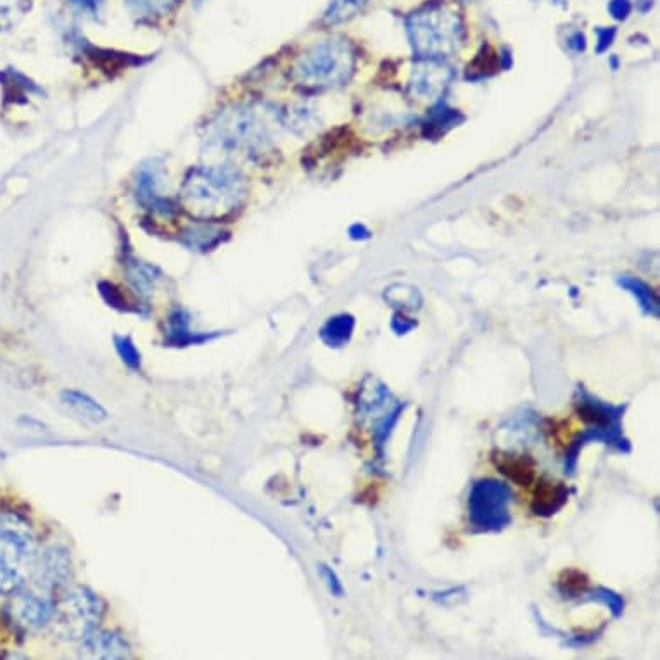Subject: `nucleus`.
I'll return each instance as SVG.
<instances>
[{"instance_id":"obj_10","label":"nucleus","mask_w":660,"mask_h":660,"mask_svg":"<svg viewBox=\"0 0 660 660\" xmlns=\"http://www.w3.org/2000/svg\"><path fill=\"white\" fill-rule=\"evenodd\" d=\"M493 463L495 468L509 477L512 483L527 488L536 480L535 460H531L527 454L503 453V451H495L493 453Z\"/></svg>"},{"instance_id":"obj_1","label":"nucleus","mask_w":660,"mask_h":660,"mask_svg":"<svg viewBox=\"0 0 660 660\" xmlns=\"http://www.w3.org/2000/svg\"><path fill=\"white\" fill-rule=\"evenodd\" d=\"M248 198V182L239 170L227 164L199 166L187 173L182 202L190 215L216 220L239 210Z\"/></svg>"},{"instance_id":"obj_14","label":"nucleus","mask_w":660,"mask_h":660,"mask_svg":"<svg viewBox=\"0 0 660 660\" xmlns=\"http://www.w3.org/2000/svg\"><path fill=\"white\" fill-rule=\"evenodd\" d=\"M354 320L353 316L339 315L328 320L327 324L322 328V339L333 348H341L343 345L349 341L351 333H353Z\"/></svg>"},{"instance_id":"obj_6","label":"nucleus","mask_w":660,"mask_h":660,"mask_svg":"<svg viewBox=\"0 0 660 660\" xmlns=\"http://www.w3.org/2000/svg\"><path fill=\"white\" fill-rule=\"evenodd\" d=\"M161 182H163L161 164H158L157 161L144 163L137 172V178H135V198H137L140 207L146 208V210L170 216L175 208H173L170 199L161 196Z\"/></svg>"},{"instance_id":"obj_23","label":"nucleus","mask_w":660,"mask_h":660,"mask_svg":"<svg viewBox=\"0 0 660 660\" xmlns=\"http://www.w3.org/2000/svg\"><path fill=\"white\" fill-rule=\"evenodd\" d=\"M116 348H119L120 354L128 365L134 366V369L139 366V353H137V349L132 345L128 337H116Z\"/></svg>"},{"instance_id":"obj_17","label":"nucleus","mask_w":660,"mask_h":660,"mask_svg":"<svg viewBox=\"0 0 660 660\" xmlns=\"http://www.w3.org/2000/svg\"><path fill=\"white\" fill-rule=\"evenodd\" d=\"M369 0H333V4L325 13L324 22L327 25H339V23L349 22L351 17L362 13Z\"/></svg>"},{"instance_id":"obj_18","label":"nucleus","mask_w":660,"mask_h":660,"mask_svg":"<svg viewBox=\"0 0 660 660\" xmlns=\"http://www.w3.org/2000/svg\"><path fill=\"white\" fill-rule=\"evenodd\" d=\"M34 0H0V30H9L22 22Z\"/></svg>"},{"instance_id":"obj_11","label":"nucleus","mask_w":660,"mask_h":660,"mask_svg":"<svg viewBox=\"0 0 660 660\" xmlns=\"http://www.w3.org/2000/svg\"><path fill=\"white\" fill-rule=\"evenodd\" d=\"M22 543L13 533L0 535V591L13 588L17 581V568L22 560Z\"/></svg>"},{"instance_id":"obj_19","label":"nucleus","mask_w":660,"mask_h":660,"mask_svg":"<svg viewBox=\"0 0 660 660\" xmlns=\"http://www.w3.org/2000/svg\"><path fill=\"white\" fill-rule=\"evenodd\" d=\"M560 594L568 598L581 597L585 595L589 588V580L585 572L577 571V569H565L559 576Z\"/></svg>"},{"instance_id":"obj_5","label":"nucleus","mask_w":660,"mask_h":660,"mask_svg":"<svg viewBox=\"0 0 660 660\" xmlns=\"http://www.w3.org/2000/svg\"><path fill=\"white\" fill-rule=\"evenodd\" d=\"M512 491L497 480H481L469 495V519L472 526L483 533H497L512 522L510 518Z\"/></svg>"},{"instance_id":"obj_2","label":"nucleus","mask_w":660,"mask_h":660,"mask_svg":"<svg viewBox=\"0 0 660 660\" xmlns=\"http://www.w3.org/2000/svg\"><path fill=\"white\" fill-rule=\"evenodd\" d=\"M269 142L265 123L245 105L222 111L202 135V149L207 154L228 158L236 154H254Z\"/></svg>"},{"instance_id":"obj_12","label":"nucleus","mask_w":660,"mask_h":660,"mask_svg":"<svg viewBox=\"0 0 660 660\" xmlns=\"http://www.w3.org/2000/svg\"><path fill=\"white\" fill-rule=\"evenodd\" d=\"M182 0H125L135 22L140 25H157L180 5Z\"/></svg>"},{"instance_id":"obj_22","label":"nucleus","mask_w":660,"mask_h":660,"mask_svg":"<svg viewBox=\"0 0 660 660\" xmlns=\"http://www.w3.org/2000/svg\"><path fill=\"white\" fill-rule=\"evenodd\" d=\"M67 4L75 9L76 13L84 16L97 17L101 14L105 0H66Z\"/></svg>"},{"instance_id":"obj_26","label":"nucleus","mask_w":660,"mask_h":660,"mask_svg":"<svg viewBox=\"0 0 660 660\" xmlns=\"http://www.w3.org/2000/svg\"><path fill=\"white\" fill-rule=\"evenodd\" d=\"M201 2H204V0H198V4H201Z\"/></svg>"},{"instance_id":"obj_9","label":"nucleus","mask_w":660,"mask_h":660,"mask_svg":"<svg viewBox=\"0 0 660 660\" xmlns=\"http://www.w3.org/2000/svg\"><path fill=\"white\" fill-rule=\"evenodd\" d=\"M569 500V489L564 483L559 481L543 480L538 481L536 486L535 497H533V503L531 509L539 518H551L556 515L559 510L564 509V505Z\"/></svg>"},{"instance_id":"obj_20","label":"nucleus","mask_w":660,"mask_h":660,"mask_svg":"<svg viewBox=\"0 0 660 660\" xmlns=\"http://www.w3.org/2000/svg\"><path fill=\"white\" fill-rule=\"evenodd\" d=\"M588 600L598 601V603H603V606L609 607L610 612L614 618H621L623 615L624 610V600L621 595L614 594V591H610L607 588H595L594 591H589Z\"/></svg>"},{"instance_id":"obj_7","label":"nucleus","mask_w":660,"mask_h":660,"mask_svg":"<svg viewBox=\"0 0 660 660\" xmlns=\"http://www.w3.org/2000/svg\"><path fill=\"white\" fill-rule=\"evenodd\" d=\"M451 73L445 64L436 60H425L413 67L410 80V94L413 99L422 102L438 101L450 84Z\"/></svg>"},{"instance_id":"obj_13","label":"nucleus","mask_w":660,"mask_h":660,"mask_svg":"<svg viewBox=\"0 0 660 660\" xmlns=\"http://www.w3.org/2000/svg\"><path fill=\"white\" fill-rule=\"evenodd\" d=\"M182 236H184V242L189 248L207 251V249L220 245L222 237L227 236V232L215 225V223L199 222L192 223L190 227H187Z\"/></svg>"},{"instance_id":"obj_3","label":"nucleus","mask_w":660,"mask_h":660,"mask_svg":"<svg viewBox=\"0 0 660 660\" xmlns=\"http://www.w3.org/2000/svg\"><path fill=\"white\" fill-rule=\"evenodd\" d=\"M413 51L425 60L450 58L465 37L462 16L451 5L434 2L416 11L407 22Z\"/></svg>"},{"instance_id":"obj_15","label":"nucleus","mask_w":660,"mask_h":660,"mask_svg":"<svg viewBox=\"0 0 660 660\" xmlns=\"http://www.w3.org/2000/svg\"><path fill=\"white\" fill-rule=\"evenodd\" d=\"M64 403L73 410V412L78 413L82 419L90 422H101L105 419V410L102 409L101 404L94 401L92 398H89L87 395H82V393L76 391H67L63 395Z\"/></svg>"},{"instance_id":"obj_8","label":"nucleus","mask_w":660,"mask_h":660,"mask_svg":"<svg viewBox=\"0 0 660 660\" xmlns=\"http://www.w3.org/2000/svg\"><path fill=\"white\" fill-rule=\"evenodd\" d=\"M581 400L576 403V413L581 421L600 427V429L623 431L621 419L624 415V407H612V404L601 403L589 396L585 389H580Z\"/></svg>"},{"instance_id":"obj_16","label":"nucleus","mask_w":660,"mask_h":660,"mask_svg":"<svg viewBox=\"0 0 660 660\" xmlns=\"http://www.w3.org/2000/svg\"><path fill=\"white\" fill-rule=\"evenodd\" d=\"M619 284L638 299L639 307L644 310L645 315L656 316V319L659 316V299L647 284L633 277L619 278Z\"/></svg>"},{"instance_id":"obj_4","label":"nucleus","mask_w":660,"mask_h":660,"mask_svg":"<svg viewBox=\"0 0 660 660\" xmlns=\"http://www.w3.org/2000/svg\"><path fill=\"white\" fill-rule=\"evenodd\" d=\"M354 72V51L345 38H328L310 47L295 64V80L304 89H334Z\"/></svg>"},{"instance_id":"obj_25","label":"nucleus","mask_w":660,"mask_h":660,"mask_svg":"<svg viewBox=\"0 0 660 660\" xmlns=\"http://www.w3.org/2000/svg\"><path fill=\"white\" fill-rule=\"evenodd\" d=\"M630 11L631 5L627 0H614V2L610 4V13H612V16L618 17V20H624Z\"/></svg>"},{"instance_id":"obj_24","label":"nucleus","mask_w":660,"mask_h":660,"mask_svg":"<svg viewBox=\"0 0 660 660\" xmlns=\"http://www.w3.org/2000/svg\"><path fill=\"white\" fill-rule=\"evenodd\" d=\"M320 572H322L324 580L327 581L328 589L333 591V595H336V597H343V586L341 583H339V580H337L336 574H334V571H331L327 565H322V568H320Z\"/></svg>"},{"instance_id":"obj_21","label":"nucleus","mask_w":660,"mask_h":660,"mask_svg":"<svg viewBox=\"0 0 660 660\" xmlns=\"http://www.w3.org/2000/svg\"><path fill=\"white\" fill-rule=\"evenodd\" d=\"M403 412V407H396L395 412L391 415H387L381 424H378L377 429H375V439H377L378 451L383 448L384 443H386L387 436L391 433V427H395L396 422H398V416Z\"/></svg>"}]
</instances>
